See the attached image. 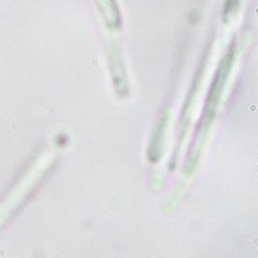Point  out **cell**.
<instances>
[{"instance_id": "obj_1", "label": "cell", "mask_w": 258, "mask_h": 258, "mask_svg": "<svg viewBox=\"0 0 258 258\" xmlns=\"http://www.w3.org/2000/svg\"><path fill=\"white\" fill-rule=\"evenodd\" d=\"M119 33H105L104 45H105V57L110 70V78L113 82V88L119 98L128 96V79L125 72L124 56L121 51Z\"/></svg>"}, {"instance_id": "obj_2", "label": "cell", "mask_w": 258, "mask_h": 258, "mask_svg": "<svg viewBox=\"0 0 258 258\" xmlns=\"http://www.w3.org/2000/svg\"><path fill=\"white\" fill-rule=\"evenodd\" d=\"M93 2H95L105 33H119L122 27V17L116 0H93Z\"/></svg>"}]
</instances>
